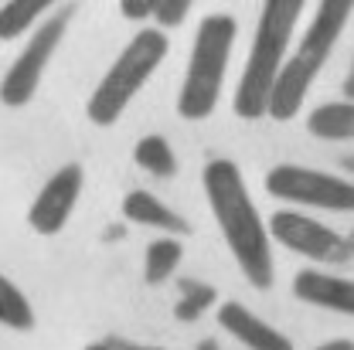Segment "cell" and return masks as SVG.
Segmentation results:
<instances>
[{
    "mask_svg": "<svg viewBox=\"0 0 354 350\" xmlns=\"http://www.w3.org/2000/svg\"><path fill=\"white\" fill-rule=\"evenodd\" d=\"M191 3H194V0H157V7H153V14H150V17L157 21V31L177 28V24L187 17Z\"/></svg>",
    "mask_w": 354,
    "mask_h": 350,
    "instance_id": "cell-19",
    "label": "cell"
},
{
    "mask_svg": "<svg viewBox=\"0 0 354 350\" xmlns=\"http://www.w3.org/2000/svg\"><path fill=\"white\" fill-rule=\"evenodd\" d=\"M354 14V0H320L317 3V14L310 21V28L304 31V38L297 44V51L283 61L279 68V79L272 86V95H269V109L266 116L286 123L293 119L304 102H307L310 86L317 82V75L324 72L330 51L337 48L348 21Z\"/></svg>",
    "mask_w": 354,
    "mask_h": 350,
    "instance_id": "cell-3",
    "label": "cell"
},
{
    "mask_svg": "<svg viewBox=\"0 0 354 350\" xmlns=\"http://www.w3.org/2000/svg\"><path fill=\"white\" fill-rule=\"evenodd\" d=\"M239 24L232 14H208L198 24V35L191 44V61L184 72V82L177 92V113L191 123L208 119L218 106L221 86H225V72H228V58L235 48Z\"/></svg>",
    "mask_w": 354,
    "mask_h": 350,
    "instance_id": "cell-4",
    "label": "cell"
},
{
    "mask_svg": "<svg viewBox=\"0 0 354 350\" xmlns=\"http://www.w3.org/2000/svg\"><path fill=\"white\" fill-rule=\"evenodd\" d=\"M133 160H136V167H143L147 174H153V177H174L177 174L174 146H171L164 136H157V133L143 136V139L133 146Z\"/></svg>",
    "mask_w": 354,
    "mask_h": 350,
    "instance_id": "cell-16",
    "label": "cell"
},
{
    "mask_svg": "<svg viewBox=\"0 0 354 350\" xmlns=\"http://www.w3.org/2000/svg\"><path fill=\"white\" fill-rule=\"evenodd\" d=\"M153 7H157V0H120V14L127 21H147L153 14Z\"/></svg>",
    "mask_w": 354,
    "mask_h": 350,
    "instance_id": "cell-20",
    "label": "cell"
},
{
    "mask_svg": "<svg viewBox=\"0 0 354 350\" xmlns=\"http://www.w3.org/2000/svg\"><path fill=\"white\" fill-rule=\"evenodd\" d=\"M344 171H354V157H348V160H344Z\"/></svg>",
    "mask_w": 354,
    "mask_h": 350,
    "instance_id": "cell-26",
    "label": "cell"
},
{
    "mask_svg": "<svg viewBox=\"0 0 354 350\" xmlns=\"http://www.w3.org/2000/svg\"><path fill=\"white\" fill-rule=\"evenodd\" d=\"M171 41L164 31L157 28H143L130 38V44L120 51V58L109 65V72L99 79V86L92 88L86 102V116L95 126H113L127 106L136 99V92L147 86V79L160 68V61L167 58Z\"/></svg>",
    "mask_w": 354,
    "mask_h": 350,
    "instance_id": "cell-5",
    "label": "cell"
},
{
    "mask_svg": "<svg viewBox=\"0 0 354 350\" xmlns=\"http://www.w3.org/2000/svg\"><path fill=\"white\" fill-rule=\"evenodd\" d=\"M180 259H184L180 238H171V235L153 238V242L147 245V252H143V279H147L150 286L167 282V279L174 275V269L180 265Z\"/></svg>",
    "mask_w": 354,
    "mask_h": 350,
    "instance_id": "cell-15",
    "label": "cell"
},
{
    "mask_svg": "<svg viewBox=\"0 0 354 350\" xmlns=\"http://www.w3.org/2000/svg\"><path fill=\"white\" fill-rule=\"evenodd\" d=\"M123 215L133 221V224H147V228H157V231H164V235H191V224L177 215L174 208H167L160 197H153L150 191H143V187H136L130 191L127 197H123Z\"/></svg>",
    "mask_w": 354,
    "mask_h": 350,
    "instance_id": "cell-12",
    "label": "cell"
},
{
    "mask_svg": "<svg viewBox=\"0 0 354 350\" xmlns=\"http://www.w3.org/2000/svg\"><path fill=\"white\" fill-rule=\"evenodd\" d=\"M344 95H348V102H354V61H351V72L344 75Z\"/></svg>",
    "mask_w": 354,
    "mask_h": 350,
    "instance_id": "cell-23",
    "label": "cell"
},
{
    "mask_svg": "<svg viewBox=\"0 0 354 350\" xmlns=\"http://www.w3.org/2000/svg\"><path fill=\"white\" fill-rule=\"evenodd\" d=\"M0 323L7 330H17V333L35 330V307H31V300L3 272H0Z\"/></svg>",
    "mask_w": 354,
    "mask_h": 350,
    "instance_id": "cell-17",
    "label": "cell"
},
{
    "mask_svg": "<svg viewBox=\"0 0 354 350\" xmlns=\"http://www.w3.org/2000/svg\"><path fill=\"white\" fill-rule=\"evenodd\" d=\"M86 350H113V347H109V344H106V340H95V344H88Z\"/></svg>",
    "mask_w": 354,
    "mask_h": 350,
    "instance_id": "cell-24",
    "label": "cell"
},
{
    "mask_svg": "<svg viewBox=\"0 0 354 350\" xmlns=\"http://www.w3.org/2000/svg\"><path fill=\"white\" fill-rule=\"evenodd\" d=\"M304 7H307V0H263L252 48H249L242 79H239L235 99H232V109L239 119L252 123V119L266 116L269 95H272V86L279 79L286 55H290V41H293Z\"/></svg>",
    "mask_w": 354,
    "mask_h": 350,
    "instance_id": "cell-2",
    "label": "cell"
},
{
    "mask_svg": "<svg viewBox=\"0 0 354 350\" xmlns=\"http://www.w3.org/2000/svg\"><path fill=\"white\" fill-rule=\"evenodd\" d=\"M344 245H348V252L354 255V231H348V235H344Z\"/></svg>",
    "mask_w": 354,
    "mask_h": 350,
    "instance_id": "cell-25",
    "label": "cell"
},
{
    "mask_svg": "<svg viewBox=\"0 0 354 350\" xmlns=\"http://www.w3.org/2000/svg\"><path fill=\"white\" fill-rule=\"evenodd\" d=\"M82 184H86V174H82L79 164L58 167L55 174L44 180L41 191H38V197H35V204L28 211V224L38 235H58L65 228V221L72 218L75 204H79Z\"/></svg>",
    "mask_w": 354,
    "mask_h": 350,
    "instance_id": "cell-9",
    "label": "cell"
},
{
    "mask_svg": "<svg viewBox=\"0 0 354 350\" xmlns=\"http://www.w3.org/2000/svg\"><path fill=\"white\" fill-rule=\"evenodd\" d=\"M310 350H354V340H348V337H337V340L317 344V347H310Z\"/></svg>",
    "mask_w": 354,
    "mask_h": 350,
    "instance_id": "cell-22",
    "label": "cell"
},
{
    "mask_svg": "<svg viewBox=\"0 0 354 350\" xmlns=\"http://www.w3.org/2000/svg\"><path fill=\"white\" fill-rule=\"evenodd\" d=\"M106 344L113 350H171V347H157V344H136V340H127V337H106Z\"/></svg>",
    "mask_w": 354,
    "mask_h": 350,
    "instance_id": "cell-21",
    "label": "cell"
},
{
    "mask_svg": "<svg viewBox=\"0 0 354 350\" xmlns=\"http://www.w3.org/2000/svg\"><path fill=\"white\" fill-rule=\"evenodd\" d=\"M72 17H75V7H62V10L48 14L44 21L35 24V35L28 38L24 51L10 61V68L0 79V102L3 106L21 109V106H28L35 99V92H38L44 79V68L55 58L58 44H62L68 24H72Z\"/></svg>",
    "mask_w": 354,
    "mask_h": 350,
    "instance_id": "cell-6",
    "label": "cell"
},
{
    "mask_svg": "<svg viewBox=\"0 0 354 350\" xmlns=\"http://www.w3.org/2000/svg\"><path fill=\"white\" fill-rule=\"evenodd\" d=\"M307 133H313L317 139H354V102L337 99L310 109Z\"/></svg>",
    "mask_w": 354,
    "mask_h": 350,
    "instance_id": "cell-13",
    "label": "cell"
},
{
    "mask_svg": "<svg viewBox=\"0 0 354 350\" xmlns=\"http://www.w3.org/2000/svg\"><path fill=\"white\" fill-rule=\"evenodd\" d=\"M177 286H180V296H177L174 316L180 323H194L205 309L215 307V300H218L215 286H208V282H201V279H180Z\"/></svg>",
    "mask_w": 354,
    "mask_h": 350,
    "instance_id": "cell-18",
    "label": "cell"
},
{
    "mask_svg": "<svg viewBox=\"0 0 354 350\" xmlns=\"http://www.w3.org/2000/svg\"><path fill=\"white\" fill-rule=\"evenodd\" d=\"M201 187L208 197V208L218 221V231L232 252L235 265L256 289H272L276 265H272V245L269 231L263 224V215L245 187V177L235 160L215 157L201 171Z\"/></svg>",
    "mask_w": 354,
    "mask_h": 350,
    "instance_id": "cell-1",
    "label": "cell"
},
{
    "mask_svg": "<svg viewBox=\"0 0 354 350\" xmlns=\"http://www.w3.org/2000/svg\"><path fill=\"white\" fill-rule=\"evenodd\" d=\"M266 191L279 201H290V204L354 215V180L324 174V171H313V167L279 164L266 174Z\"/></svg>",
    "mask_w": 354,
    "mask_h": 350,
    "instance_id": "cell-7",
    "label": "cell"
},
{
    "mask_svg": "<svg viewBox=\"0 0 354 350\" xmlns=\"http://www.w3.org/2000/svg\"><path fill=\"white\" fill-rule=\"evenodd\" d=\"M58 0H7L0 7V41H14L28 35Z\"/></svg>",
    "mask_w": 354,
    "mask_h": 350,
    "instance_id": "cell-14",
    "label": "cell"
},
{
    "mask_svg": "<svg viewBox=\"0 0 354 350\" xmlns=\"http://www.w3.org/2000/svg\"><path fill=\"white\" fill-rule=\"evenodd\" d=\"M266 231H269V242L276 238L283 249L304 255L310 262L341 265L351 259V252L344 245V235H337L334 228L320 224L310 215H300V211H272Z\"/></svg>",
    "mask_w": 354,
    "mask_h": 350,
    "instance_id": "cell-8",
    "label": "cell"
},
{
    "mask_svg": "<svg viewBox=\"0 0 354 350\" xmlns=\"http://www.w3.org/2000/svg\"><path fill=\"white\" fill-rule=\"evenodd\" d=\"M293 296L310 307L354 316V279H341V275L317 272V269H300L293 279Z\"/></svg>",
    "mask_w": 354,
    "mask_h": 350,
    "instance_id": "cell-11",
    "label": "cell"
},
{
    "mask_svg": "<svg viewBox=\"0 0 354 350\" xmlns=\"http://www.w3.org/2000/svg\"><path fill=\"white\" fill-rule=\"evenodd\" d=\"M218 327L249 350H293V340L286 333H279L272 323H266L263 316H256L252 309L235 300L218 307Z\"/></svg>",
    "mask_w": 354,
    "mask_h": 350,
    "instance_id": "cell-10",
    "label": "cell"
}]
</instances>
